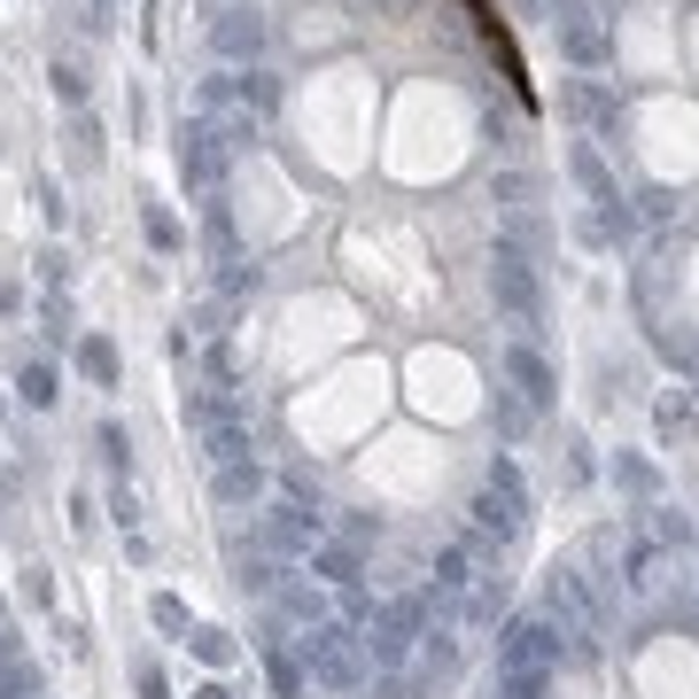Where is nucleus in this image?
I'll return each instance as SVG.
<instances>
[{
  "instance_id": "nucleus-13",
  "label": "nucleus",
  "mask_w": 699,
  "mask_h": 699,
  "mask_svg": "<svg viewBox=\"0 0 699 699\" xmlns=\"http://www.w3.org/2000/svg\"><path fill=\"white\" fill-rule=\"evenodd\" d=\"M273 606H280V615H288L296 630H311V622H326V598H319L311 583H288V575H280V591H273Z\"/></svg>"
},
{
  "instance_id": "nucleus-33",
  "label": "nucleus",
  "mask_w": 699,
  "mask_h": 699,
  "mask_svg": "<svg viewBox=\"0 0 699 699\" xmlns=\"http://www.w3.org/2000/svg\"><path fill=\"white\" fill-rule=\"evenodd\" d=\"M110 513H117V520H125V529H133V520H140V505H133V490H125V482H117V490H110Z\"/></svg>"
},
{
  "instance_id": "nucleus-28",
  "label": "nucleus",
  "mask_w": 699,
  "mask_h": 699,
  "mask_svg": "<svg viewBox=\"0 0 699 699\" xmlns=\"http://www.w3.org/2000/svg\"><path fill=\"white\" fill-rule=\"evenodd\" d=\"M148 615H156V630H171V638H180V630H187V606H180V598H171V591H163V598L148 606Z\"/></svg>"
},
{
  "instance_id": "nucleus-10",
  "label": "nucleus",
  "mask_w": 699,
  "mask_h": 699,
  "mask_svg": "<svg viewBox=\"0 0 699 699\" xmlns=\"http://www.w3.org/2000/svg\"><path fill=\"white\" fill-rule=\"evenodd\" d=\"M568 110H575V117H583L591 133H622V102L606 94L598 78H575V85H568Z\"/></svg>"
},
{
  "instance_id": "nucleus-24",
  "label": "nucleus",
  "mask_w": 699,
  "mask_h": 699,
  "mask_svg": "<svg viewBox=\"0 0 699 699\" xmlns=\"http://www.w3.org/2000/svg\"><path fill=\"white\" fill-rule=\"evenodd\" d=\"M529 420H537L529 404H520L513 389H497V427H505V435H529Z\"/></svg>"
},
{
  "instance_id": "nucleus-25",
  "label": "nucleus",
  "mask_w": 699,
  "mask_h": 699,
  "mask_svg": "<svg viewBox=\"0 0 699 699\" xmlns=\"http://www.w3.org/2000/svg\"><path fill=\"white\" fill-rule=\"evenodd\" d=\"M615 482H622V490H638V497H653V490H661V474H653L645 459H622V467H615Z\"/></svg>"
},
{
  "instance_id": "nucleus-21",
  "label": "nucleus",
  "mask_w": 699,
  "mask_h": 699,
  "mask_svg": "<svg viewBox=\"0 0 699 699\" xmlns=\"http://www.w3.org/2000/svg\"><path fill=\"white\" fill-rule=\"evenodd\" d=\"M265 676H273V691H280V699H296V691H303V661H296V653H280V645H265Z\"/></svg>"
},
{
  "instance_id": "nucleus-11",
  "label": "nucleus",
  "mask_w": 699,
  "mask_h": 699,
  "mask_svg": "<svg viewBox=\"0 0 699 699\" xmlns=\"http://www.w3.org/2000/svg\"><path fill=\"white\" fill-rule=\"evenodd\" d=\"M210 497H218L226 513H241V505H256V497H265V467H256V459H233V467H218V482H210Z\"/></svg>"
},
{
  "instance_id": "nucleus-29",
  "label": "nucleus",
  "mask_w": 699,
  "mask_h": 699,
  "mask_svg": "<svg viewBox=\"0 0 699 699\" xmlns=\"http://www.w3.org/2000/svg\"><path fill=\"white\" fill-rule=\"evenodd\" d=\"M24 404H55V374H47V366L24 374Z\"/></svg>"
},
{
  "instance_id": "nucleus-8",
  "label": "nucleus",
  "mask_w": 699,
  "mask_h": 699,
  "mask_svg": "<svg viewBox=\"0 0 699 699\" xmlns=\"http://www.w3.org/2000/svg\"><path fill=\"white\" fill-rule=\"evenodd\" d=\"M505 381H513V397L529 404V412H552V397H560V381H552V366L537 358L529 342H513L505 350Z\"/></svg>"
},
{
  "instance_id": "nucleus-23",
  "label": "nucleus",
  "mask_w": 699,
  "mask_h": 699,
  "mask_svg": "<svg viewBox=\"0 0 699 699\" xmlns=\"http://www.w3.org/2000/svg\"><path fill=\"white\" fill-rule=\"evenodd\" d=\"M78 366L94 374V381H117V350H110L102 334H85V342H78Z\"/></svg>"
},
{
  "instance_id": "nucleus-18",
  "label": "nucleus",
  "mask_w": 699,
  "mask_h": 699,
  "mask_svg": "<svg viewBox=\"0 0 699 699\" xmlns=\"http://www.w3.org/2000/svg\"><path fill=\"white\" fill-rule=\"evenodd\" d=\"M203 444H210V459H218V467L249 459V420H218V427H203Z\"/></svg>"
},
{
  "instance_id": "nucleus-6",
  "label": "nucleus",
  "mask_w": 699,
  "mask_h": 699,
  "mask_svg": "<svg viewBox=\"0 0 699 699\" xmlns=\"http://www.w3.org/2000/svg\"><path fill=\"white\" fill-rule=\"evenodd\" d=\"M256 47H265V16H256V9H218L210 16V55L218 62H256Z\"/></svg>"
},
{
  "instance_id": "nucleus-1",
  "label": "nucleus",
  "mask_w": 699,
  "mask_h": 699,
  "mask_svg": "<svg viewBox=\"0 0 699 699\" xmlns=\"http://www.w3.org/2000/svg\"><path fill=\"white\" fill-rule=\"evenodd\" d=\"M420 638H427V598H420V591H404V598L374 606L366 630H358V645H366V668H374V676L404 668V661L420 653Z\"/></svg>"
},
{
  "instance_id": "nucleus-5",
  "label": "nucleus",
  "mask_w": 699,
  "mask_h": 699,
  "mask_svg": "<svg viewBox=\"0 0 699 699\" xmlns=\"http://www.w3.org/2000/svg\"><path fill=\"white\" fill-rule=\"evenodd\" d=\"M490 296H497V311L520 319V326H537V319H545V273L529 265V256H513V249L490 256Z\"/></svg>"
},
{
  "instance_id": "nucleus-22",
  "label": "nucleus",
  "mask_w": 699,
  "mask_h": 699,
  "mask_svg": "<svg viewBox=\"0 0 699 699\" xmlns=\"http://www.w3.org/2000/svg\"><path fill=\"white\" fill-rule=\"evenodd\" d=\"M233 94H241V110L256 117V110H273V78H265V70L249 62V70H233Z\"/></svg>"
},
{
  "instance_id": "nucleus-32",
  "label": "nucleus",
  "mask_w": 699,
  "mask_h": 699,
  "mask_svg": "<svg viewBox=\"0 0 699 699\" xmlns=\"http://www.w3.org/2000/svg\"><path fill=\"white\" fill-rule=\"evenodd\" d=\"M148 241H156V249H171V241H180V226H171L163 210H148Z\"/></svg>"
},
{
  "instance_id": "nucleus-17",
  "label": "nucleus",
  "mask_w": 699,
  "mask_h": 699,
  "mask_svg": "<svg viewBox=\"0 0 699 699\" xmlns=\"http://www.w3.org/2000/svg\"><path fill=\"white\" fill-rule=\"evenodd\" d=\"M233 583H241L249 598H273V591H280V568H273L265 552H233Z\"/></svg>"
},
{
  "instance_id": "nucleus-26",
  "label": "nucleus",
  "mask_w": 699,
  "mask_h": 699,
  "mask_svg": "<svg viewBox=\"0 0 699 699\" xmlns=\"http://www.w3.org/2000/svg\"><path fill=\"white\" fill-rule=\"evenodd\" d=\"M195 661L226 668V661H233V638H226V630H195Z\"/></svg>"
},
{
  "instance_id": "nucleus-16",
  "label": "nucleus",
  "mask_w": 699,
  "mask_h": 699,
  "mask_svg": "<svg viewBox=\"0 0 699 699\" xmlns=\"http://www.w3.org/2000/svg\"><path fill=\"white\" fill-rule=\"evenodd\" d=\"M645 545L684 552V545H691V520H684V513H668V505H645Z\"/></svg>"
},
{
  "instance_id": "nucleus-34",
  "label": "nucleus",
  "mask_w": 699,
  "mask_h": 699,
  "mask_svg": "<svg viewBox=\"0 0 699 699\" xmlns=\"http://www.w3.org/2000/svg\"><path fill=\"white\" fill-rule=\"evenodd\" d=\"M195 699H233V691H226V684H203V691H195Z\"/></svg>"
},
{
  "instance_id": "nucleus-2",
  "label": "nucleus",
  "mask_w": 699,
  "mask_h": 699,
  "mask_svg": "<svg viewBox=\"0 0 699 699\" xmlns=\"http://www.w3.org/2000/svg\"><path fill=\"white\" fill-rule=\"evenodd\" d=\"M296 661H303V676L326 684V691H358V684H366V645H358V630H350V622H311V630L296 638Z\"/></svg>"
},
{
  "instance_id": "nucleus-14",
  "label": "nucleus",
  "mask_w": 699,
  "mask_h": 699,
  "mask_svg": "<svg viewBox=\"0 0 699 699\" xmlns=\"http://www.w3.org/2000/svg\"><path fill=\"white\" fill-rule=\"evenodd\" d=\"M311 575H319V583H342V591H350V583H358V552H350V545H326V537H319V545H311Z\"/></svg>"
},
{
  "instance_id": "nucleus-20",
  "label": "nucleus",
  "mask_w": 699,
  "mask_h": 699,
  "mask_svg": "<svg viewBox=\"0 0 699 699\" xmlns=\"http://www.w3.org/2000/svg\"><path fill=\"white\" fill-rule=\"evenodd\" d=\"M552 676L545 668H497V699H545Z\"/></svg>"
},
{
  "instance_id": "nucleus-31",
  "label": "nucleus",
  "mask_w": 699,
  "mask_h": 699,
  "mask_svg": "<svg viewBox=\"0 0 699 699\" xmlns=\"http://www.w3.org/2000/svg\"><path fill=\"white\" fill-rule=\"evenodd\" d=\"M55 94H62V102H78V94H85V78H78L70 62H55Z\"/></svg>"
},
{
  "instance_id": "nucleus-3",
  "label": "nucleus",
  "mask_w": 699,
  "mask_h": 699,
  "mask_svg": "<svg viewBox=\"0 0 699 699\" xmlns=\"http://www.w3.org/2000/svg\"><path fill=\"white\" fill-rule=\"evenodd\" d=\"M474 520H482L490 545H520V537H529V490H520V467H513L505 451L490 459V482H482V497H474Z\"/></svg>"
},
{
  "instance_id": "nucleus-19",
  "label": "nucleus",
  "mask_w": 699,
  "mask_h": 699,
  "mask_svg": "<svg viewBox=\"0 0 699 699\" xmlns=\"http://www.w3.org/2000/svg\"><path fill=\"white\" fill-rule=\"evenodd\" d=\"M568 163H575V180H583V195H591V203H615V195H622L615 180H606V163H598V148H575Z\"/></svg>"
},
{
  "instance_id": "nucleus-4",
  "label": "nucleus",
  "mask_w": 699,
  "mask_h": 699,
  "mask_svg": "<svg viewBox=\"0 0 699 699\" xmlns=\"http://www.w3.org/2000/svg\"><path fill=\"white\" fill-rule=\"evenodd\" d=\"M545 615H552L560 630H575V638H598V630H606V598L591 591L583 568H552V575H545Z\"/></svg>"
},
{
  "instance_id": "nucleus-30",
  "label": "nucleus",
  "mask_w": 699,
  "mask_h": 699,
  "mask_svg": "<svg viewBox=\"0 0 699 699\" xmlns=\"http://www.w3.org/2000/svg\"><path fill=\"white\" fill-rule=\"evenodd\" d=\"M102 451H110V467H125V459H133V444H125V427H117V420L102 427Z\"/></svg>"
},
{
  "instance_id": "nucleus-12",
  "label": "nucleus",
  "mask_w": 699,
  "mask_h": 699,
  "mask_svg": "<svg viewBox=\"0 0 699 699\" xmlns=\"http://www.w3.org/2000/svg\"><path fill=\"white\" fill-rule=\"evenodd\" d=\"M195 125H203V133H210V140L226 148V156H241V148L256 140V117H249L241 102H226V110H210V117H195Z\"/></svg>"
},
{
  "instance_id": "nucleus-36",
  "label": "nucleus",
  "mask_w": 699,
  "mask_h": 699,
  "mask_svg": "<svg viewBox=\"0 0 699 699\" xmlns=\"http://www.w3.org/2000/svg\"><path fill=\"white\" fill-rule=\"evenodd\" d=\"M691 381H699V374H691Z\"/></svg>"
},
{
  "instance_id": "nucleus-15",
  "label": "nucleus",
  "mask_w": 699,
  "mask_h": 699,
  "mask_svg": "<svg viewBox=\"0 0 699 699\" xmlns=\"http://www.w3.org/2000/svg\"><path fill=\"white\" fill-rule=\"evenodd\" d=\"M560 39H568V55H575V62H606V24H598V16H568V24H560Z\"/></svg>"
},
{
  "instance_id": "nucleus-9",
  "label": "nucleus",
  "mask_w": 699,
  "mask_h": 699,
  "mask_svg": "<svg viewBox=\"0 0 699 699\" xmlns=\"http://www.w3.org/2000/svg\"><path fill=\"white\" fill-rule=\"evenodd\" d=\"M180 180H187V187H218V180H226V148H218L203 125L180 133Z\"/></svg>"
},
{
  "instance_id": "nucleus-27",
  "label": "nucleus",
  "mask_w": 699,
  "mask_h": 699,
  "mask_svg": "<svg viewBox=\"0 0 699 699\" xmlns=\"http://www.w3.org/2000/svg\"><path fill=\"white\" fill-rule=\"evenodd\" d=\"M676 435H691V404H684V397L661 404V444H676Z\"/></svg>"
},
{
  "instance_id": "nucleus-7",
  "label": "nucleus",
  "mask_w": 699,
  "mask_h": 699,
  "mask_svg": "<svg viewBox=\"0 0 699 699\" xmlns=\"http://www.w3.org/2000/svg\"><path fill=\"white\" fill-rule=\"evenodd\" d=\"M265 545H273L280 560H311L319 513H311V505H265Z\"/></svg>"
},
{
  "instance_id": "nucleus-35",
  "label": "nucleus",
  "mask_w": 699,
  "mask_h": 699,
  "mask_svg": "<svg viewBox=\"0 0 699 699\" xmlns=\"http://www.w3.org/2000/svg\"><path fill=\"white\" fill-rule=\"evenodd\" d=\"M210 9H256V0H210Z\"/></svg>"
}]
</instances>
